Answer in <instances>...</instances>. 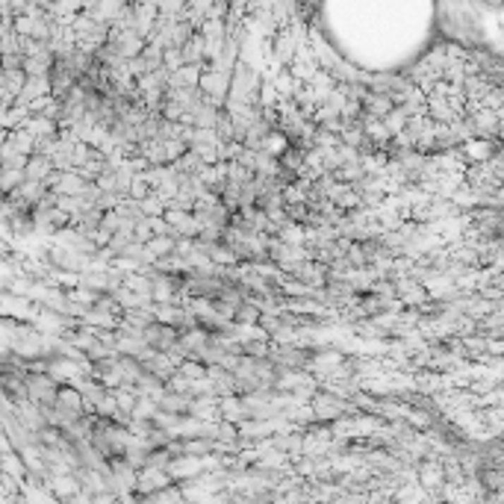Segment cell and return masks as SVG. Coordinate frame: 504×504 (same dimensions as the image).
I'll use <instances>...</instances> for the list:
<instances>
[{
	"instance_id": "1",
	"label": "cell",
	"mask_w": 504,
	"mask_h": 504,
	"mask_svg": "<svg viewBox=\"0 0 504 504\" xmlns=\"http://www.w3.org/2000/svg\"><path fill=\"white\" fill-rule=\"evenodd\" d=\"M345 410V404L336 395H330V392H325V395H316L313 398V413L318 416V419H330V416H340Z\"/></svg>"
}]
</instances>
